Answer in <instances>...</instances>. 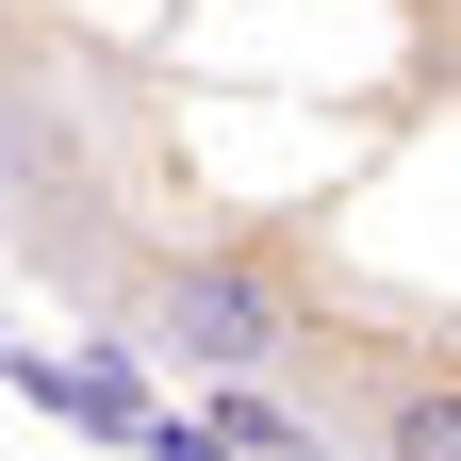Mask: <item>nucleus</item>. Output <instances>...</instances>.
Returning a JSON list of instances; mask_svg holds the SVG:
<instances>
[{
    "label": "nucleus",
    "mask_w": 461,
    "mask_h": 461,
    "mask_svg": "<svg viewBox=\"0 0 461 461\" xmlns=\"http://www.w3.org/2000/svg\"><path fill=\"white\" fill-rule=\"evenodd\" d=\"M132 330L165 363H198V379H264V363H297V330H313V264L297 248H165Z\"/></svg>",
    "instance_id": "1"
}]
</instances>
